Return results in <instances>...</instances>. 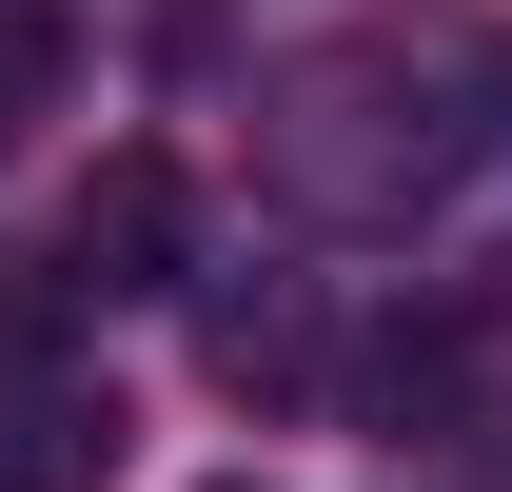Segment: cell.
I'll return each mask as SVG.
<instances>
[{"mask_svg": "<svg viewBox=\"0 0 512 492\" xmlns=\"http://www.w3.org/2000/svg\"><path fill=\"white\" fill-rule=\"evenodd\" d=\"M473 374H493V335H473V315H394L375 355H355V394H375V414H453Z\"/></svg>", "mask_w": 512, "mask_h": 492, "instance_id": "obj_5", "label": "cell"}, {"mask_svg": "<svg viewBox=\"0 0 512 492\" xmlns=\"http://www.w3.org/2000/svg\"><path fill=\"white\" fill-rule=\"evenodd\" d=\"M493 138H512V60H493Z\"/></svg>", "mask_w": 512, "mask_h": 492, "instance_id": "obj_7", "label": "cell"}, {"mask_svg": "<svg viewBox=\"0 0 512 492\" xmlns=\"http://www.w3.org/2000/svg\"><path fill=\"white\" fill-rule=\"evenodd\" d=\"M60 99V0H0V119Z\"/></svg>", "mask_w": 512, "mask_h": 492, "instance_id": "obj_6", "label": "cell"}, {"mask_svg": "<svg viewBox=\"0 0 512 492\" xmlns=\"http://www.w3.org/2000/svg\"><path fill=\"white\" fill-rule=\"evenodd\" d=\"M99 473H119V394H79V374L0 394V492H99Z\"/></svg>", "mask_w": 512, "mask_h": 492, "instance_id": "obj_2", "label": "cell"}, {"mask_svg": "<svg viewBox=\"0 0 512 492\" xmlns=\"http://www.w3.org/2000/svg\"><path fill=\"white\" fill-rule=\"evenodd\" d=\"M197 355H217V394H316V374H335V315L316 296H217Z\"/></svg>", "mask_w": 512, "mask_h": 492, "instance_id": "obj_4", "label": "cell"}, {"mask_svg": "<svg viewBox=\"0 0 512 492\" xmlns=\"http://www.w3.org/2000/svg\"><path fill=\"white\" fill-rule=\"evenodd\" d=\"M394 99H414V79H394V60H355V79H316V119H394ZM296 178H316L335 217H375V197H414V178H434V158H414V138H296Z\"/></svg>", "mask_w": 512, "mask_h": 492, "instance_id": "obj_3", "label": "cell"}, {"mask_svg": "<svg viewBox=\"0 0 512 492\" xmlns=\"http://www.w3.org/2000/svg\"><path fill=\"white\" fill-rule=\"evenodd\" d=\"M60 276H79V296H178V276H197V178L158 158V138H119V158L79 178V217H60Z\"/></svg>", "mask_w": 512, "mask_h": 492, "instance_id": "obj_1", "label": "cell"}, {"mask_svg": "<svg viewBox=\"0 0 512 492\" xmlns=\"http://www.w3.org/2000/svg\"><path fill=\"white\" fill-rule=\"evenodd\" d=\"M217 492H256V473H217Z\"/></svg>", "mask_w": 512, "mask_h": 492, "instance_id": "obj_8", "label": "cell"}]
</instances>
